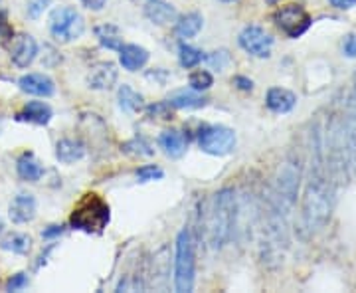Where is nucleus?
Masks as SVG:
<instances>
[{
  "label": "nucleus",
  "instance_id": "nucleus-42",
  "mask_svg": "<svg viewBox=\"0 0 356 293\" xmlns=\"http://www.w3.org/2000/svg\"><path fill=\"white\" fill-rule=\"evenodd\" d=\"M0 232H2V222H0Z\"/></svg>",
  "mask_w": 356,
  "mask_h": 293
},
{
  "label": "nucleus",
  "instance_id": "nucleus-28",
  "mask_svg": "<svg viewBox=\"0 0 356 293\" xmlns=\"http://www.w3.org/2000/svg\"><path fill=\"white\" fill-rule=\"evenodd\" d=\"M188 84H191V88L194 91H206L214 86V77H212L210 72H206V70H198V72L192 74Z\"/></svg>",
  "mask_w": 356,
  "mask_h": 293
},
{
  "label": "nucleus",
  "instance_id": "nucleus-11",
  "mask_svg": "<svg viewBox=\"0 0 356 293\" xmlns=\"http://www.w3.org/2000/svg\"><path fill=\"white\" fill-rule=\"evenodd\" d=\"M117 84V68L111 62L95 64L88 74V86L91 90L107 91Z\"/></svg>",
  "mask_w": 356,
  "mask_h": 293
},
{
  "label": "nucleus",
  "instance_id": "nucleus-8",
  "mask_svg": "<svg viewBox=\"0 0 356 293\" xmlns=\"http://www.w3.org/2000/svg\"><path fill=\"white\" fill-rule=\"evenodd\" d=\"M273 20L280 30H283L289 38H299L303 36L309 26H311V16L305 13V8L301 4H287L281 6L277 13L273 14Z\"/></svg>",
  "mask_w": 356,
  "mask_h": 293
},
{
  "label": "nucleus",
  "instance_id": "nucleus-26",
  "mask_svg": "<svg viewBox=\"0 0 356 293\" xmlns=\"http://www.w3.org/2000/svg\"><path fill=\"white\" fill-rule=\"evenodd\" d=\"M178 62L186 70L196 68L202 62V52L198 50V48H194V46H188V44H180L178 46Z\"/></svg>",
  "mask_w": 356,
  "mask_h": 293
},
{
  "label": "nucleus",
  "instance_id": "nucleus-15",
  "mask_svg": "<svg viewBox=\"0 0 356 293\" xmlns=\"http://www.w3.org/2000/svg\"><path fill=\"white\" fill-rule=\"evenodd\" d=\"M266 105L273 113H289L297 105V95L283 88H271L266 95Z\"/></svg>",
  "mask_w": 356,
  "mask_h": 293
},
{
  "label": "nucleus",
  "instance_id": "nucleus-2",
  "mask_svg": "<svg viewBox=\"0 0 356 293\" xmlns=\"http://www.w3.org/2000/svg\"><path fill=\"white\" fill-rule=\"evenodd\" d=\"M236 216H238V204L236 192L232 189H222L214 194L208 214V242L212 248H224L232 240L236 230Z\"/></svg>",
  "mask_w": 356,
  "mask_h": 293
},
{
  "label": "nucleus",
  "instance_id": "nucleus-34",
  "mask_svg": "<svg viewBox=\"0 0 356 293\" xmlns=\"http://www.w3.org/2000/svg\"><path fill=\"white\" fill-rule=\"evenodd\" d=\"M343 54L346 58H353L356 60V34H350L346 36L343 42Z\"/></svg>",
  "mask_w": 356,
  "mask_h": 293
},
{
  "label": "nucleus",
  "instance_id": "nucleus-6",
  "mask_svg": "<svg viewBox=\"0 0 356 293\" xmlns=\"http://www.w3.org/2000/svg\"><path fill=\"white\" fill-rule=\"evenodd\" d=\"M86 32V20L74 6H60L50 14V34L62 44L81 38Z\"/></svg>",
  "mask_w": 356,
  "mask_h": 293
},
{
  "label": "nucleus",
  "instance_id": "nucleus-14",
  "mask_svg": "<svg viewBox=\"0 0 356 293\" xmlns=\"http://www.w3.org/2000/svg\"><path fill=\"white\" fill-rule=\"evenodd\" d=\"M119 62L123 65V70L137 72L149 62V52L145 50L143 46H137V44H123L119 48Z\"/></svg>",
  "mask_w": 356,
  "mask_h": 293
},
{
  "label": "nucleus",
  "instance_id": "nucleus-17",
  "mask_svg": "<svg viewBox=\"0 0 356 293\" xmlns=\"http://www.w3.org/2000/svg\"><path fill=\"white\" fill-rule=\"evenodd\" d=\"M145 16L153 22V24L165 26L168 22H175L177 20V8L168 2H163V0H151L147 2L145 6Z\"/></svg>",
  "mask_w": 356,
  "mask_h": 293
},
{
  "label": "nucleus",
  "instance_id": "nucleus-32",
  "mask_svg": "<svg viewBox=\"0 0 356 293\" xmlns=\"http://www.w3.org/2000/svg\"><path fill=\"white\" fill-rule=\"evenodd\" d=\"M50 0H28V6H26V13L30 18H38L40 14L48 8Z\"/></svg>",
  "mask_w": 356,
  "mask_h": 293
},
{
  "label": "nucleus",
  "instance_id": "nucleus-33",
  "mask_svg": "<svg viewBox=\"0 0 356 293\" xmlns=\"http://www.w3.org/2000/svg\"><path fill=\"white\" fill-rule=\"evenodd\" d=\"M26 285H28V276L26 274H16L13 276L8 283H6V292H20V290H24Z\"/></svg>",
  "mask_w": 356,
  "mask_h": 293
},
{
  "label": "nucleus",
  "instance_id": "nucleus-31",
  "mask_svg": "<svg viewBox=\"0 0 356 293\" xmlns=\"http://www.w3.org/2000/svg\"><path fill=\"white\" fill-rule=\"evenodd\" d=\"M206 62L212 65L214 70H218V72H222L224 68H226V64L229 62V56L228 52L226 50H220V52H212L208 58H206Z\"/></svg>",
  "mask_w": 356,
  "mask_h": 293
},
{
  "label": "nucleus",
  "instance_id": "nucleus-10",
  "mask_svg": "<svg viewBox=\"0 0 356 293\" xmlns=\"http://www.w3.org/2000/svg\"><path fill=\"white\" fill-rule=\"evenodd\" d=\"M38 56V44L30 34H20L13 40L10 58L16 68H28Z\"/></svg>",
  "mask_w": 356,
  "mask_h": 293
},
{
  "label": "nucleus",
  "instance_id": "nucleus-5",
  "mask_svg": "<svg viewBox=\"0 0 356 293\" xmlns=\"http://www.w3.org/2000/svg\"><path fill=\"white\" fill-rule=\"evenodd\" d=\"M109 204L97 194H86L72 212L70 224L83 232H102L109 224Z\"/></svg>",
  "mask_w": 356,
  "mask_h": 293
},
{
  "label": "nucleus",
  "instance_id": "nucleus-19",
  "mask_svg": "<svg viewBox=\"0 0 356 293\" xmlns=\"http://www.w3.org/2000/svg\"><path fill=\"white\" fill-rule=\"evenodd\" d=\"M159 147L165 151L166 157L170 159H180L182 155L186 153L188 143L184 139V135L180 131H165L159 137Z\"/></svg>",
  "mask_w": 356,
  "mask_h": 293
},
{
  "label": "nucleus",
  "instance_id": "nucleus-21",
  "mask_svg": "<svg viewBox=\"0 0 356 293\" xmlns=\"http://www.w3.org/2000/svg\"><path fill=\"white\" fill-rule=\"evenodd\" d=\"M16 171H18L20 179L28 180V182H38L44 175V166L32 153H24L18 159Z\"/></svg>",
  "mask_w": 356,
  "mask_h": 293
},
{
  "label": "nucleus",
  "instance_id": "nucleus-22",
  "mask_svg": "<svg viewBox=\"0 0 356 293\" xmlns=\"http://www.w3.org/2000/svg\"><path fill=\"white\" fill-rule=\"evenodd\" d=\"M117 102H119V107H121L123 111H127V113H137V111H140V109L145 107L143 95L137 93V91L133 90L131 86H127V84H123V86L117 90Z\"/></svg>",
  "mask_w": 356,
  "mask_h": 293
},
{
  "label": "nucleus",
  "instance_id": "nucleus-39",
  "mask_svg": "<svg viewBox=\"0 0 356 293\" xmlns=\"http://www.w3.org/2000/svg\"><path fill=\"white\" fill-rule=\"evenodd\" d=\"M62 232H64L62 226H56V224H54V226H48V228L44 230L42 236H44V238H54V236H60Z\"/></svg>",
  "mask_w": 356,
  "mask_h": 293
},
{
  "label": "nucleus",
  "instance_id": "nucleus-35",
  "mask_svg": "<svg viewBox=\"0 0 356 293\" xmlns=\"http://www.w3.org/2000/svg\"><path fill=\"white\" fill-rule=\"evenodd\" d=\"M234 86H236L238 90H242V91H252V90H254V81H252L250 77H245V76H236V77H234Z\"/></svg>",
  "mask_w": 356,
  "mask_h": 293
},
{
  "label": "nucleus",
  "instance_id": "nucleus-41",
  "mask_svg": "<svg viewBox=\"0 0 356 293\" xmlns=\"http://www.w3.org/2000/svg\"><path fill=\"white\" fill-rule=\"evenodd\" d=\"M220 2H236V0H220Z\"/></svg>",
  "mask_w": 356,
  "mask_h": 293
},
{
  "label": "nucleus",
  "instance_id": "nucleus-13",
  "mask_svg": "<svg viewBox=\"0 0 356 293\" xmlns=\"http://www.w3.org/2000/svg\"><path fill=\"white\" fill-rule=\"evenodd\" d=\"M18 86L24 93L30 95H38V97H50L56 91L54 79L44 74H26L18 79Z\"/></svg>",
  "mask_w": 356,
  "mask_h": 293
},
{
  "label": "nucleus",
  "instance_id": "nucleus-3",
  "mask_svg": "<svg viewBox=\"0 0 356 293\" xmlns=\"http://www.w3.org/2000/svg\"><path fill=\"white\" fill-rule=\"evenodd\" d=\"M196 276V248L188 228L180 230L177 236V255H175V290L188 293L194 287Z\"/></svg>",
  "mask_w": 356,
  "mask_h": 293
},
{
  "label": "nucleus",
  "instance_id": "nucleus-40",
  "mask_svg": "<svg viewBox=\"0 0 356 293\" xmlns=\"http://www.w3.org/2000/svg\"><path fill=\"white\" fill-rule=\"evenodd\" d=\"M267 4H277V2H280V0H266Z\"/></svg>",
  "mask_w": 356,
  "mask_h": 293
},
{
  "label": "nucleus",
  "instance_id": "nucleus-12",
  "mask_svg": "<svg viewBox=\"0 0 356 293\" xmlns=\"http://www.w3.org/2000/svg\"><path fill=\"white\" fill-rule=\"evenodd\" d=\"M8 216L14 224H28L36 216V198L28 192H20L10 203Z\"/></svg>",
  "mask_w": 356,
  "mask_h": 293
},
{
  "label": "nucleus",
  "instance_id": "nucleus-38",
  "mask_svg": "<svg viewBox=\"0 0 356 293\" xmlns=\"http://www.w3.org/2000/svg\"><path fill=\"white\" fill-rule=\"evenodd\" d=\"M334 8H341V10H348V8H353L356 6V0H329Z\"/></svg>",
  "mask_w": 356,
  "mask_h": 293
},
{
  "label": "nucleus",
  "instance_id": "nucleus-16",
  "mask_svg": "<svg viewBox=\"0 0 356 293\" xmlns=\"http://www.w3.org/2000/svg\"><path fill=\"white\" fill-rule=\"evenodd\" d=\"M16 119L34 125H48L51 119V107L44 102H28L22 107V111L16 115Z\"/></svg>",
  "mask_w": 356,
  "mask_h": 293
},
{
  "label": "nucleus",
  "instance_id": "nucleus-23",
  "mask_svg": "<svg viewBox=\"0 0 356 293\" xmlns=\"http://www.w3.org/2000/svg\"><path fill=\"white\" fill-rule=\"evenodd\" d=\"M204 26V18L200 13H188L180 16L177 22V34L180 38H194Z\"/></svg>",
  "mask_w": 356,
  "mask_h": 293
},
{
  "label": "nucleus",
  "instance_id": "nucleus-24",
  "mask_svg": "<svg viewBox=\"0 0 356 293\" xmlns=\"http://www.w3.org/2000/svg\"><path fill=\"white\" fill-rule=\"evenodd\" d=\"M95 36L99 40V44H102L103 48H107V50H117L123 46V36H121V32H119V28L113 24H102L95 28Z\"/></svg>",
  "mask_w": 356,
  "mask_h": 293
},
{
  "label": "nucleus",
  "instance_id": "nucleus-18",
  "mask_svg": "<svg viewBox=\"0 0 356 293\" xmlns=\"http://www.w3.org/2000/svg\"><path fill=\"white\" fill-rule=\"evenodd\" d=\"M86 157V145L77 139H62L56 145V159L64 165H74Z\"/></svg>",
  "mask_w": 356,
  "mask_h": 293
},
{
  "label": "nucleus",
  "instance_id": "nucleus-7",
  "mask_svg": "<svg viewBox=\"0 0 356 293\" xmlns=\"http://www.w3.org/2000/svg\"><path fill=\"white\" fill-rule=\"evenodd\" d=\"M198 145L204 153L224 157L236 149V133H234V129L224 127V125H210L200 131Z\"/></svg>",
  "mask_w": 356,
  "mask_h": 293
},
{
  "label": "nucleus",
  "instance_id": "nucleus-27",
  "mask_svg": "<svg viewBox=\"0 0 356 293\" xmlns=\"http://www.w3.org/2000/svg\"><path fill=\"white\" fill-rule=\"evenodd\" d=\"M123 151L129 155H133V157H151V155H154L153 145L145 139V137H135V139H131L129 143H125V145H123Z\"/></svg>",
  "mask_w": 356,
  "mask_h": 293
},
{
  "label": "nucleus",
  "instance_id": "nucleus-43",
  "mask_svg": "<svg viewBox=\"0 0 356 293\" xmlns=\"http://www.w3.org/2000/svg\"><path fill=\"white\" fill-rule=\"evenodd\" d=\"M145 2H151V0H145Z\"/></svg>",
  "mask_w": 356,
  "mask_h": 293
},
{
  "label": "nucleus",
  "instance_id": "nucleus-9",
  "mask_svg": "<svg viewBox=\"0 0 356 293\" xmlns=\"http://www.w3.org/2000/svg\"><path fill=\"white\" fill-rule=\"evenodd\" d=\"M238 42H240L243 50L248 52L250 56H254V58H269L271 56L273 38L267 34L261 26H245L240 32V36H238Z\"/></svg>",
  "mask_w": 356,
  "mask_h": 293
},
{
  "label": "nucleus",
  "instance_id": "nucleus-4",
  "mask_svg": "<svg viewBox=\"0 0 356 293\" xmlns=\"http://www.w3.org/2000/svg\"><path fill=\"white\" fill-rule=\"evenodd\" d=\"M299 184H301V165L299 159H289L285 165L281 166L275 179V187L269 192V200L280 208L281 212L291 214L293 206L297 203L299 194Z\"/></svg>",
  "mask_w": 356,
  "mask_h": 293
},
{
  "label": "nucleus",
  "instance_id": "nucleus-25",
  "mask_svg": "<svg viewBox=\"0 0 356 293\" xmlns=\"http://www.w3.org/2000/svg\"><path fill=\"white\" fill-rule=\"evenodd\" d=\"M0 248L6 250V252H13V254H28L30 248H32V238L28 234L13 232V234H8V236L2 238Z\"/></svg>",
  "mask_w": 356,
  "mask_h": 293
},
{
  "label": "nucleus",
  "instance_id": "nucleus-29",
  "mask_svg": "<svg viewBox=\"0 0 356 293\" xmlns=\"http://www.w3.org/2000/svg\"><path fill=\"white\" fill-rule=\"evenodd\" d=\"M165 177L163 168H159L156 165H145L137 171V180L139 182H151V180H161Z\"/></svg>",
  "mask_w": 356,
  "mask_h": 293
},
{
  "label": "nucleus",
  "instance_id": "nucleus-1",
  "mask_svg": "<svg viewBox=\"0 0 356 293\" xmlns=\"http://www.w3.org/2000/svg\"><path fill=\"white\" fill-rule=\"evenodd\" d=\"M315 139L317 141L311 151V173L301 210V222L307 234H317L318 230L325 228L332 212V182L327 175V157L318 133Z\"/></svg>",
  "mask_w": 356,
  "mask_h": 293
},
{
  "label": "nucleus",
  "instance_id": "nucleus-37",
  "mask_svg": "<svg viewBox=\"0 0 356 293\" xmlns=\"http://www.w3.org/2000/svg\"><path fill=\"white\" fill-rule=\"evenodd\" d=\"M79 2H81L86 8H89V10H102L107 0H79Z\"/></svg>",
  "mask_w": 356,
  "mask_h": 293
},
{
  "label": "nucleus",
  "instance_id": "nucleus-30",
  "mask_svg": "<svg viewBox=\"0 0 356 293\" xmlns=\"http://www.w3.org/2000/svg\"><path fill=\"white\" fill-rule=\"evenodd\" d=\"M147 113H149V117H153V119L154 117H156V119H170V117H172V111H170L168 102L149 105V107H147Z\"/></svg>",
  "mask_w": 356,
  "mask_h": 293
},
{
  "label": "nucleus",
  "instance_id": "nucleus-36",
  "mask_svg": "<svg viewBox=\"0 0 356 293\" xmlns=\"http://www.w3.org/2000/svg\"><path fill=\"white\" fill-rule=\"evenodd\" d=\"M0 38L13 40V30H10V28H8V24H6V18H4V14H0Z\"/></svg>",
  "mask_w": 356,
  "mask_h": 293
},
{
  "label": "nucleus",
  "instance_id": "nucleus-20",
  "mask_svg": "<svg viewBox=\"0 0 356 293\" xmlns=\"http://www.w3.org/2000/svg\"><path fill=\"white\" fill-rule=\"evenodd\" d=\"M166 102L175 109H200L208 103V100L194 90H178L175 93H170Z\"/></svg>",
  "mask_w": 356,
  "mask_h": 293
}]
</instances>
